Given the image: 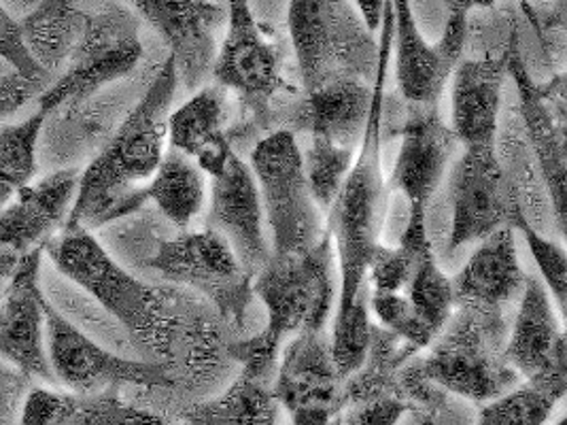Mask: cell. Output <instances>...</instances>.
I'll return each mask as SVG.
<instances>
[{"label": "cell", "mask_w": 567, "mask_h": 425, "mask_svg": "<svg viewBox=\"0 0 567 425\" xmlns=\"http://www.w3.org/2000/svg\"><path fill=\"white\" fill-rule=\"evenodd\" d=\"M43 247L18 258L0 307V357L18 366L32 381L58 383L45 343V296L39 288Z\"/></svg>", "instance_id": "obj_14"}, {"label": "cell", "mask_w": 567, "mask_h": 425, "mask_svg": "<svg viewBox=\"0 0 567 425\" xmlns=\"http://www.w3.org/2000/svg\"><path fill=\"white\" fill-rule=\"evenodd\" d=\"M508 52L502 58L460 60L453 71V134L465 147L495 143L502 92L508 75Z\"/></svg>", "instance_id": "obj_19"}, {"label": "cell", "mask_w": 567, "mask_h": 425, "mask_svg": "<svg viewBox=\"0 0 567 425\" xmlns=\"http://www.w3.org/2000/svg\"><path fill=\"white\" fill-rule=\"evenodd\" d=\"M370 309L391 334L404 339L414 349H425L439 336L402 292H372Z\"/></svg>", "instance_id": "obj_37"}, {"label": "cell", "mask_w": 567, "mask_h": 425, "mask_svg": "<svg viewBox=\"0 0 567 425\" xmlns=\"http://www.w3.org/2000/svg\"><path fill=\"white\" fill-rule=\"evenodd\" d=\"M48 115L37 111L20 124L0 126V211L37 173V145Z\"/></svg>", "instance_id": "obj_31"}, {"label": "cell", "mask_w": 567, "mask_h": 425, "mask_svg": "<svg viewBox=\"0 0 567 425\" xmlns=\"http://www.w3.org/2000/svg\"><path fill=\"white\" fill-rule=\"evenodd\" d=\"M30 387L32 379L11 362L0 357V424L20 422L22 404Z\"/></svg>", "instance_id": "obj_39"}, {"label": "cell", "mask_w": 567, "mask_h": 425, "mask_svg": "<svg viewBox=\"0 0 567 425\" xmlns=\"http://www.w3.org/2000/svg\"><path fill=\"white\" fill-rule=\"evenodd\" d=\"M330 235L302 253H272L254 277V292L268 311L261 339L279 349L285 336L323 330L334 304Z\"/></svg>", "instance_id": "obj_5"}, {"label": "cell", "mask_w": 567, "mask_h": 425, "mask_svg": "<svg viewBox=\"0 0 567 425\" xmlns=\"http://www.w3.org/2000/svg\"><path fill=\"white\" fill-rule=\"evenodd\" d=\"M79 175V168H62L20 187L0 211V245L20 256L45 247L69 219L78 194Z\"/></svg>", "instance_id": "obj_17"}, {"label": "cell", "mask_w": 567, "mask_h": 425, "mask_svg": "<svg viewBox=\"0 0 567 425\" xmlns=\"http://www.w3.org/2000/svg\"><path fill=\"white\" fill-rule=\"evenodd\" d=\"M150 268L164 279L205 293L234 321H240L249 307L254 274L243 268L228 240L213 228L200 232L185 230L162 242L150 260Z\"/></svg>", "instance_id": "obj_9"}, {"label": "cell", "mask_w": 567, "mask_h": 425, "mask_svg": "<svg viewBox=\"0 0 567 425\" xmlns=\"http://www.w3.org/2000/svg\"><path fill=\"white\" fill-rule=\"evenodd\" d=\"M493 2L495 0H453V4H457L460 9H464V11H470V9H485V7H493Z\"/></svg>", "instance_id": "obj_45"}, {"label": "cell", "mask_w": 567, "mask_h": 425, "mask_svg": "<svg viewBox=\"0 0 567 425\" xmlns=\"http://www.w3.org/2000/svg\"><path fill=\"white\" fill-rule=\"evenodd\" d=\"M516 232L523 235V239L527 242L538 270H540L542 281L546 283L548 292L553 293V298L559 304V311L566 313L567 298V256L566 249L553 240L544 239L540 232L527 221L523 207L516 209L513 215V224Z\"/></svg>", "instance_id": "obj_36"}, {"label": "cell", "mask_w": 567, "mask_h": 425, "mask_svg": "<svg viewBox=\"0 0 567 425\" xmlns=\"http://www.w3.org/2000/svg\"><path fill=\"white\" fill-rule=\"evenodd\" d=\"M344 381L336 369L330 341L323 330H317L296 334L285 346L272 392L293 424L323 425L342 411Z\"/></svg>", "instance_id": "obj_11"}, {"label": "cell", "mask_w": 567, "mask_h": 425, "mask_svg": "<svg viewBox=\"0 0 567 425\" xmlns=\"http://www.w3.org/2000/svg\"><path fill=\"white\" fill-rule=\"evenodd\" d=\"M370 292H363L347 311L336 313L330 349L342 379L351 376L363 364L370 349Z\"/></svg>", "instance_id": "obj_35"}, {"label": "cell", "mask_w": 567, "mask_h": 425, "mask_svg": "<svg viewBox=\"0 0 567 425\" xmlns=\"http://www.w3.org/2000/svg\"><path fill=\"white\" fill-rule=\"evenodd\" d=\"M520 207L515 187L495 154V143L470 145L451 175V239L460 249L483 240L497 228L511 226Z\"/></svg>", "instance_id": "obj_10"}, {"label": "cell", "mask_w": 567, "mask_h": 425, "mask_svg": "<svg viewBox=\"0 0 567 425\" xmlns=\"http://www.w3.org/2000/svg\"><path fill=\"white\" fill-rule=\"evenodd\" d=\"M208 228L228 240L238 262L254 277L272 256L264 235V207L254 170L234 152L224 170L213 177Z\"/></svg>", "instance_id": "obj_15"}, {"label": "cell", "mask_w": 567, "mask_h": 425, "mask_svg": "<svg viewBox=\"0 0 567 425\" xmlns=\"http://www.w3.org/2000/svg\"><path fill=\"white\" fill-rule=\"evenodd\" d=\"M393 2V43L395 77L400 92L413 105H439L453 66L444 62L436 45L432 48L414 22L411 0Z\"/></svg>", "instance_id": "obj_25"}, {"label": "cell", "mask_w": 567, "mask_h": 425, "mask_svg": "<svg viewBox=\"0 0 567 425\" xmlns=\"http://www.w3.org/2000/svg\"><path fill=\"white\" fill-rule=\"evenodd\" d=\"M515 330L504 346L506 362L518 374L534 376L567 366L566 334L540 279L525 277Z\"/></svg>", "instance_id": "obj_20"}, {"label": "cell", "mask_w": 567, "mask_h": 425, "mask_svg": "<svg viewBox=\"0 0 567 425\" xmlns=\"http://www.w3.org/2000/svg\"><path fill=\"white\" fill-rule=\"evenodd\" d=\"M45 343L48 357L58 385L75 394H99L120 390L124 385L136 387H171L173 381L159 364L136 362L111 353L94 343L64 318L45 298Z\"/></svg>", "instance_id": "obj_8"}, {"label": "cell", "mask_w": 567, "mask_h": 425, "mask_svg": "<svg viewBox=\"0 0 567 425\" xmlns=\"http://www.w3.org/2000/svg\"><path fill=\"white\" fill-rule=\"evenodd\" d=\"M87 13L75 0H41L20 24L28 50L52 75L66 69L87 27Z\"/></svg>", "instance_id": "obj_26"}, {"label": "cell", "mask_w": 567, "mask_h": 425, "mask_svg": "<svg viewBox=\"0 0 567 425\" xmlns=\"http://www.w3.org/2000/svg\"><path fill=\"white\" fill-rule=\"evenodd\" d=\"M423 111L409 120L400 154L391 173V187L402 191L411 205H425L444 179L453 143L451 128L440 120L439 105H419Z\"/></svg>", "instance_id": "obj_18"}, {"label": "cell", "mask_w": 567, "mask_h": 425, "mask_svg": "<svg viewBox=\"0 0 567 425\" xmlns=\"http://www.w3.org/2000/svg\"><path fill=\"white\" fill-rule=\"evenodd\" d=\"M293 52L305 90L340 77L336 64L342 52V24L332 0H289L287 13Z\"/></svg>", "instance_id": "obj_24"}, {"label": "cell", "mask_w": 567, "mask_h": 425, "mask_svg": "<svg viewBox=\"0 0 567 425\" xmlns=\"http://www.w3.org/2000/svg\"><path fill=\"white\" fill-rule=\"evenodd\" d=\"M18 258H20V253H16L13 249L0 245V307H2V298H4V292H7V283H9L11 274H13V268L18 265Z\"/></svg>", "instance_id": "obj_43"}, {"label": "cell", "mask_w": 567, "mask_h": 425, "mask_svg": "<svg viewBox=\"0 0 567 425\" xmlns=\"http://www.w3.org/2000/svg\"><path fill=\"white\" fill-rule=\"evenodd\" d=\"M228 101L221 85H207L168 115L171 147L194 159L203 173L217 177L233 154L226 134Z\"/></svg>", "instance_id": "obj_23"}, {"label": "cell", "mask_w": 567, "mask_h": 425, "mask_svg": "<svg viewBox=\"0 0 567 425\" xmlns=\"http://www.w3.org/2000/svg\"><path fill=\"white\" fill-rule=\"evenodd\" d=\"M141 55L138 20L128 9L113 7L90 15L66 69L39 94V111L50 117L60 108L85 103L104 85L128 75Z\"/></svg>", "instance_id": "obj_7"}, {"label": "cell", "mask_w": 567, "mask_h": 425, "mask_svg": "<svg viewBox=\"0 0 567 425\" xmlns=\"http://www.w3.org/2000/svg\"><path fill=\"white\" fill-rule=\"evenodd\" d=\"M251 170L272 235V253L284 256L310 249L323 237V230L296 134L277 131L261 138L251 152Z\"/></svg>", "instance_id": "obj_6"}, {"label": "cell", "mask_w": 567, "mask_h": 425, "mask_svg": "<svg viewBox=\"0 0 567 425\" xmlns=\"http://www.w3.org/2000/svg\"><path fill=\"white\" fill-rule=\"evenodd\" d=\"M372 105V87L360 77H334L309 90L293 113L296 131L321 136L344 147H360Z\"/></svg>", "instance_id": "obj_22"}, {"label": "cell", "mask_w": 567, "mask_h": 425, "mask_svg": "<svg viewBox=\"0 0 567 425\" xmlns=\"http://www.w3.org/2000/svg\"><path fill=\"white\" fill-rule=\"evenodd\" d=\"M226 39L219 45L210 77L236 92L245 105L264 113L281 90V62L254 18L249 0H226Z\"/></svg>", "instance_id": "obj_13"}, {"label": "cell", "mask_w": 567, "mask_h": 425, "mask_svg": "<svg viewBox=\"0 0 567 425\" xmlns=\"http://www.w3.org/2000/svg\"><path fill=\"white\" fill-rule=\"evenodd\" d=\"M136 13L168 43L179 83L198 90L210 77L226 27L228 7L215 0H128Z\"/></svg>", "instance_id": "obj_12"}, {"label": "cell", "mask_w": 567, "mask_h": 425, "mask_svg": "<svg viewBox=\"0 0 567 425\" xmlns=\"http://www.w3.org/2000/svg\"><path fill=\"white\" fill-rule=\"evenodd\" d=\"M177 87V66L168 55L145 96L130 111L103 152L79 175L75 203L64 228H99L138 209L136 196L164 158L168 115Z\"/></svg>", "instance_id": "obj_1"}, {"label": "cell", "mask_w": 567, "mask_h": 425, "mask_svg": "<svg viewBox=\"0 0 567 425\" xmlns=\"http://www.w3.org/2000/svg\"><path fill=\"white\" fill-rule=\"evenodd\" d=\"M39 2H41V0H0V4H2L11 15H16L18 20H22Z\"/></svg>", "instance_id": "obj_44"}, {"label": "cell", "mask_w": 567, "mask_h": 425, "mask_svg": "<svg viewBox=\"0 0 567 425\" xmlns=\"http://www.w3.org/2000/svg\"><path fill=\"white\" fill-rule=\"evenodd\" d=\"M145 200L155 203L166 219L187 228L205 205V175L198 164L177 149L164 152L154 177L136 196V207Z\"/></svg>", "instance_id": "obj_27"}, {"label": "cell", "mask_w": 567, "mask_h": 425, "mask_svg": "<svg viewBox=\"0 0 567 425\" xmlns=\"http://www.w3.org/2000/svg\"><path fill=\"white\" fill-rule=\"evenodd\" d=\"M404 290V296L411 300L416 313L432 325L436 334H440L453 315L457 300L453 292V281L440 270L434 251L416 265L413 277Z\"/></svg>", "instance_id": "obj_34"}, {"label": "cell", "mask_w": 567, "mask_h": 425, "mask_svg": "<svg viewBox=\"0 0 567 425\" xmlns=\"http://www.w3.org/2000/svg\"><path fill=\"white\" fill-rule=\"evenodd\" d=\"M157 425L166 419L124 404L117 390L99 394H60L55 425Z\"/></svg>", "instance_id": "obj_32"}, {"label": "cell", "mask_w": 567, "mask_h": 425, "mask_svg": "<svg viewBox=\"0 0 567 425\" xmlns=\"http://www.w3.org/2000/svg\"><path fill=\"white\" fill-rule=\"evenodd\" d=\"M381 41L377 48V77L372 85V105L361 136L355 159L328 207V235L340 265V302L338 311H347L361 293L370 292L368 266L374 249L381 245V232L388 212V186L381 164L383 101L389 58L393 50V2L385 0L381 18Z\"/></svg>", "instance_id": "obj_2"}, {"label": "cell", "mask_w": 567, "mask_h": 425, "mask_svg": "<svg viewBox=\"0 0 567 425\" xmlns=\"http://www.w3.org/2000/svg\"><path fill=\"white\" fill-rule=\"evenodd\" d=\"M34 94H41L32 83L22 80L18 73L0 81V122L16 113L20 106L27 105Z\"/></svg>", "instance_id": "obj_41"}, {"label": "cell", "mask_w": 567, "mask_h": 425, "mask_svg": "<svg viewBox=\"0 0 567 425\" xmlns=\"http://www.w3.org/2000/svg\"><path fill=\"white\" fill-rule=\"evenodd\" d=\"M215 2H226V0H215Z\"/></svg>", "instance_id": "obj_46"}, {"label": "cell", "mask_w": 567, "mask_h": 425, "mask_svg": "<svg viewBox=\"0 0 567 425\" xmlns=\"http://www.w3.org/2000/svg\"><path fill=\"white\" fill-rule=\"evenodd\" d=\"M432 253V242L425 228V205H411L409 224L395 249L379 245L368 266V286L372 292H402L416 265Z\"/></svg>", "instance_id": "obj_30"}, {"label": "cell", "mask_w": 567, "mask_h": 425, "mask_svg": "<svg viewBox=\"0 0 567 425\" xmlns=\"http://www.w3.org/2000/svg\"><path fill=\"white\" fill-rule=\"evenodd\" d=\"M358 11H360L361 20L363 24L368 27V30L377 32L381 27V18H383V7H385V0H353Z\"/></svg>", "instance_id": "obj_42"}, {"label": "cell", "mask_w": 567, "mask_h": 425, "mask_svg": "<svg viewBox=\"0 0 567 425\" xmlns=\"http://www.w3.org/2000/svg\"><path fill=\"white\" fill-rule=\"evenodd\" d=\"M55 270L90 293L132 336L150 346L166 345V325L152 288L117 265L87 228H62L45 242Z\"/></svg>", "instance_id": "obj_3"}, {"label": "cell", "mask_w": 567, "mask_h": 425, "mask_svg": "<svg viewBox=\"0 0 567 425\" xmlns=\"http://www.w3.org/2000/svg\"><path fill=\"white\" fill-rule=\"evenodd\" d=\"M406 400L400 396H389V398L370 400L353 406V411L347 415V424H372L388 425L400 422V417L406 411Z\"/></svg>", "instance_id": "obj_40"}, {"label": "cell", "mask_w": 567, "mask_h": 425, "mask_svg": "<svg viewBox=\"0 0 567 425\" xmlns=\"http://www.w3.org/2000/svg\"><path fill=\"white\" fill-rule=\"evenodd\" d=\"M183 422L200 425H266L277 422V398L272 379L243 372L224 398L194 406Z\"/></svg>", "instance_id": "obj_29"}, {"label": "cell", "mask_w": 567, "mask_h": 425, "mask_svg": "<svg viewBox=\"0 0 567 425\" xmlns=\"http://www.w3.org/2000/svg\"><path fill=\"white\" fill-rule=\"evenodd\" d=\"M566 394L567 366H557L527 376V383L489 400L483 406L478 422L485 425H540Z\"/></svg>", "instance_id": "obj_28"}, {"label": "cell", "mask_w": 567, "mask_h": 425, "mask_svg": "<svg viewBox=\"0 0 567 425\" xmlns=\"http://www.w3.org/2000/svg\"><path fill=\"white\" fill-rule=\"evenodd\" d=\"M499 311L462 304L434 351L416 362L421 376L472 402H489L515 387L518 372L504 357Z\"/></svg>", "instance_id": "obj_4"}, {"label": "cell", "mask_w": 567, "mask_h": 425, "mask_svg": "<svg viewBox=\"0 0 567 425\" xmlns=\"http://www.w3.org/2000/svg\"><path fill=\"white\" fill-rule=\"evenodd\" d=\"M0 60H4L13 69V73L32 83L39 92H43L52 83V73H48L28 50L20 20L11 15L2 4H0Z\"/></svg>", "instance_id": "obj_38"}, {"label": "cell", "mask_w": 567, "mask_h": 425, "mask_svg": "<svg viewBox=\"0 0 567 425\" xmlns=\"http://www.w3.org/2000/svg\"><path fill=\"white\" fill-rule=\"evenodd\" d=\"M358 149L332 143L321 136H310V147L302 154L305 175L309 182L310 194L319 209L328 211L332 200L342 186Z\"/></svg>", "instance_id": "obj_33"}, {"label": "cell", "mask_w": 567, "mask_h": 425, "mask_svg": "<svg viewBox=\"0 0 567 425\" xmlns=\"http://www.w3.org/2000/svg\"><path fill=\"white\" fill-rule=\"evenodd\" d=\"M525 277L516 256L515 228L504 226L483 239L451 281L460 304L502 309L523 292Z\"/></svg>", "instance_id": "obj_21"}, {"label": "cell", "mask_w": 567, "mask_h": 425, "mask_svg": "<svg viewBox=\"0 0 567 425\" xmlns=\"http://www.w3.org/2000/svg\"><path fill=\"white\" fill-rule=\"evenodd\" d=\"M508 75L515 80L518 90L520 117L525 124V134L538 159L542 179L548 187L550 203L559 226L564 228V203H566V133L561 117V90L555 92V85H536L527 73L515 39L508 45Z\"/></svg>", "instance_id": "obj_16"}]
</instances>
